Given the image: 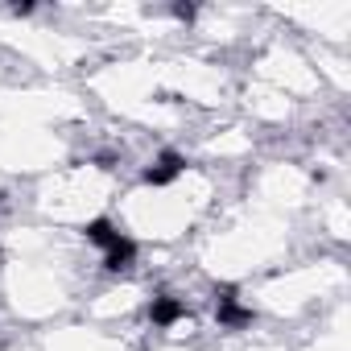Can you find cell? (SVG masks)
<instances>
[{
  "label": "cell",
  "instance_id": "1",
  "mask_svg": "<svg viewBox=\"0 0 351 351\" xmlns=\"http://www.w3.org/2000/svg\"><path fill=\"white\" fill-rule=\"evenodd\" d=\"M182 173V157L178 153H161L149 169H145V182H153V186H165V182H173Z\"/></svg>",
  "mask_w": 351,
  "mask_h": 351
},
{
  "label": "cell",
  "instance_id": "2",
  "mask_svg": "<svg viewBox=\"0 0 351 351\" xmlns=\"http://www.w3.org/2000/svg\"><path fill=\"white\" fill-rule=\"evenodd\" d=\"M149 318L157 322V326H169V322H178L182 318V302L178 298H153V306H149Z\"/></svg>",
  "mask_w": 351,
  "mask_h": 351
},
{
  "label": "cell",
  "instance_id": "3",
  "mask_svg": "<svg viewBox=\"0 0 351 351\" xmlns=\"http://www.w3.org/2000/svg\"><path fill=\"white\" fill-rule=\"evenodd\" d=\"M132 261H136V244H132V240H124V236H120V240H116V244H112V248L104 252V265H108L112 273H120V269H128Z\"/></svg>",
  "mask_w": 351,
  "mask_h": 351
},
{
  "label": "cell",
  "instance_id": "4",
  "mask_svg": "<svg viewBox=\"0 0 351 351\" xmlns=\"http://www.w3.org/2000/svg\"><path fill=\"white\" fill-rule=\"evenodd\" d=\"M215 314H219V322H228V326H240V322H248V318H252V314L236 302V293H232V289H223V293H219Z\"/></svg>",
  "mask_w": 351,
  "mask_h": 351
},
{
  "label": "cell",
  "instance_id": "5",
  "mask_svg": "<svg viewBox=\"0 0 351 351\" xmlns=\"http://www.w3.org/2000/svg\"><path fill=\"white\" fill-rule=\"evenodd\" d=\"M87 240H91V244H99V248L108 252V248H112V244L120 240V232H116V228H112L108 219H95V223H87Z\"/></svg>",
  "mask_w": 351,
  "mask_h": 351
}]
</instances>
